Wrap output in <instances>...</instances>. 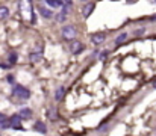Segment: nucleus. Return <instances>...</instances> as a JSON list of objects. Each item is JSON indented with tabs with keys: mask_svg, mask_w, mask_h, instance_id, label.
<instances>
[{
	"mask_svg": "<svg viewBox=\"0 0 156 136\" xmlns=\"http://www.w3.org/2000/svg\"><path fill=\"white\" fill-rule=\"evenodd\" d=\"M12 92H14L15 97L23 98V100H27V98L30 97V91L27 89V88H24V86H21V85H15Z\"/></svg>",
	"mask_w": 156,
	"mask_h": 136,
	"instance_id": "nucleus-1",
	"label": "nucleus"
},
{
	"mask_svg": "<svg viewBox=\"0 0 156 136\" xmlns=\"http://www.w3.org/2000/svg\"><path fill=\"white\" fill-rule=\"evenodd\" d=\"M61 32H62V37H64L65 40H73V38L76 37V33H77V32H76V27H74V26H70V24H68V26H64Z\"/></svg>",
	"mask_w": 156,
	"mask_h": 136,
	"instance_id": "nucleus-2",
	"label": "nucleus"
},
{
	"mask_svg": "<svg viewBox=\"0 0 156 136\" xmlns=\"http://www.w3.org/2000/svg\"><path fill=\"white\" fill-rule=\"evenodd\" d=\"M9 126H11L12 129H15V130H23L21 120H20V117H18V115H14V117H11V120H9Z\"/></svg>",
	"mask_w": 156,
	"mask_h": 136,
	"instance_id": "nucleus-3",
	"label": "nucleus"
},
{
	"mask_svg": "<svg viewBox=\"0 0 156 136\" xmlns=\"http://www.w3.org/2000/svg\"><path fill=\"white\" fill-rule=\"evenodd\" d=\"M105 40H106V35H105V33H102V32H99V33H94V35L91 37V41H93V44H96V45L103 44Z\"/></svg>",
	"mask_w": 156,
	"mask_h": 136,
	"instance_id": "nucleus-4",
	"label": "nucleus"
},
{
	"mask_svg": "<svg viewBox=\"0 0 156 136\" xmlns=\"http://www.w3.org/2000/svg\"><path fill=\"white\" fill-rule=\"evenodd\" d=\"M70 50H71L73 54H79V53L83 50V44L79 43V41H73V43L70 44Z\"/></svg>",
	"mask_w": 156,
	"mask_h": 136,
	"instance_id": "nucleus-5",
	"label": "nucleus"
},
{
	"mask_svg": "<svg viewBox=\"0 0 156 136\" xmlns=\"http://www.w3.org/2000/svg\"><path fill=\"white\" fill-rule=\"evenodd\" d=\"M94 3L93 2H90V3H87L85 6H83V9H82V14H83V17L85 18H88L90 15H91V12H93V9H94Z\"/></svg>",
	"mask_w": 156,
	"mask_h": 136,
	"instance_id": "nucleus-6",
	"label": "nucleus"
},
{
	"mask_svg": "<svg viewBox=\"0 0 156 136\" xmlns=\"http://www.w3.org/2000/svg\"><path fill=\"white\" fill-rule=\"evenodd\" d=\"M18 117L20 118H30L32 117V110L27 109V107H23V109H20V115Z\"/></svg>",
	"mask_w": 156,
	"mask_h": 136,
	"instance_id": "nucleus-7",
	"label": "nucleus"
},
{
	"mask_svg": "<svg viewBox=\"0 0 156 136\" xmlns=\"http://www.w3.org/2000/svg\"><path fill=\"white\" fill-rule=\"evenodd\" d=\"M41 58H43V51H41V50L30 53V61H32V62H37V61H40Z\"/></svg>",
	"mask_w": 156,
	"mask_h": 136,
	"instance_id": "nucleus-8",
	"label": "nucleus"
},
{
	"mask_svg": "<svg viewBox=\"0 0 156 136\" xmlns=\"http://www.w3.org/2000/svg\"><path fill=\"white\" fill-rule=\"evenodd\" d=\"M35 129L40 132V133H47V129H46V124L44 123H41V121H38V123H35Z\"/></svg>",
	"mask_w": 156,
	"mask_h": 136,
	"instance_id": "nucleus-9",
	"label": "nucleus"
},
{
	"mask_svg": "<svg viewBox=\"0 0 156 136\" xmlns=\"http://www.w3.org/2000/svg\"><path fill=\"white\" fill-rule=\"evenodd\" d=\"M64 92H65V88H64V86L58 88V89H56V92H55V100H56V101H59V100L64 97Z\"/></svg>",
	"mask_w": 156,
	"mask_h": 136,
	"instance_id": "nucleus-10",
	"label": "nucleus"
},
{
	"mask_svg": "<svg viewBox=\"0 0 156 136\" xmlns=\"http://www.w3.org/2000/svg\"><path fill=\"white\" fill-rule=\"evenodd\" d=\"M8 15H9V9L6 6H0V20L8 18Z\"/></svg>",
	"mask_w": 156,
	"mask_h": 136,
	"instance_id": "nucleus-11",
	"label": "nucleus"
},
{
	"mask_svg": "<svg viewBox=\"0 0 156 136\" xmlns=\"http://www.w3.org/2000/svg\"><path fill=\"white\" fill-rule=\"evenodd\" d=\"M40 12H41V15L46 17V18H50V17L53 15L52 11H49V9H46V8H40Z\"/></svg>",
	"mask_w": 156,
	"mask_h": 136,
	"instance_id": "nucleus-12",
	"label": "nucleus"
},
{
	"mask_svg": "<svg viewBox=\"0 0 156 136\" xmlns=\"http://www.w3.org/2000/svg\"><path fill=\"white\" fill-rule=\"evenodd\" d=\"M126 38H127V33H126V32H123L121 35H118V37H117V40H115V44H121V43H123Z\"/></svg>",
	"mask_w": 156,
	"mask_h": 136,
	"instance_id": "nucleus-13",
	"label": "nucleus"
},
{
	"mask_svg": "<svg viewBox=\"0 0 156 136\" xmlns=\"http://www.w3.org/2000/svg\"><path fill=\"white\" fill-rule=\"evenodd\" d=\"M49 118H50V120H56V118H58V112H56L55 107H52V109L49 110Z\"/></svg>",
	"mask_w": 156,
	"mask_h": 136,
	"instance_id": "nucleus-14",
	"label": "nucleus"
},
{
	"mask_svg": "<svg viewBox=\"0 0 156 136\" xmlns=\"http://www.w3.org/2000/svg\"><path fill=\"white\" fill-rule=\"evenodd\" d=\"M47 5H50V6H62L64 2H59V0H47Z\"/></svg>",
	"mask_w": 156,
	"mask_h": 136,
	"instance_id": "nucleus-15",
	"label": "nucleus"
},
{
	"mask_svg": "<svg viewBox=\"0 0 156 136\" xmlns=\"http://www.w3.org/2000/svg\"><path fill=\"white\" fill-rule=\"evenodd\" d=\"M11 126H9V120L6 118L5 121H0V129H9Z\"/></svg>",
	"mask_w": 156,
	"mask_h": 136,
	"instance_id": "nucleus-16",
	"label": "nucleus"
},
{
	"mask_svg": "<svg viewBox=\"0 0 156 136\" xmlns=\"http://www.w3.org/2000/svg\"><path fill=\"white\" fill-rule=\"evenodd\" d=\"M15 61H17V54H15V53H12V54H9V62H11V64H14Z\"/></svg>",
	"mask_w": 156,
	"mask_h": 136,
	"instance_id": "nucleus-17",
	"label": "nucleus"
},
{
	"mask_svg": "<svg viewBox=\"0 0 156 136\" xmlns=\"http://www.w3.org/2000/svg\"><path fill=\"white\" fill-rule=\"evenodd\" d=\"M144 32H146L144 29H138V30H135V35H143Z\"/></svg>",
	"mask_w": 156,
	"mask_h": 136,
	"instance_id": "nucleus-18",
	"label": "nucleus"
},
{
	"mask_svg": "<svg viewBox=\"0 0 156 136\" xmlns=\"http://www.w3.org/2000/svg\"><path fill=\"white\" fill-rule=\"evenodd\" d=\"M106 54H108L106 51H102V53H100V59H105V58H106Z\"/></svg>",
	"mask_w": 156,
	"mask_h": 136,
	"instance_id": "nucleus-19",
	"label": "nucleus"
},
{
	"mask_svg": "<svg viewBox=\"0 0 156 136\" xmlns=\"http://www.w3.org/2000/svg\"><path fill=\"white\" fill-rule=\"evenodd\" d=\"M5 120H6V117H5V115L0 112V121H5Z\"/></svg>",
	"mask_w": 156,
	"mask_h": 136,
	"instance_id": "nucleus-20",
	"label": "nucleus"
},
{
	"mask_svg": "<svg viewBox=\"0 0 156 136\" xmlns=\"http://www.w3.org/2000/svg\"><path fill=\"white\" fill-rule=\"evenodd\" d=\"M8 82H9V83H12V82H14V77H12V76H9V77H8Z\"/></svg>",
	"mask_w": 156,
	"mask_h": 136,
	"instance_id": "nucleus-21",
	"label": "nucleus"
},
{
	"mask_svg": "<svg viewBox=\"0 0 156 136\" xmlns=\"http://www.w3.org/2000/svg\"><path fill=\"white\" fill-rule=\"evenodd\" d=\"M150 20H152V21H156V15H153V17H152Z\"/></svg>",
	"mask_w": 156,
	"mask_h": 136,
	"instance_id": "nucleus-22",
	"label": "nucleus"
},
{
	"mask_svg": "<svg viewBox=\"0 0 156 136\" xmlns=\"http://www.w3.org/2000/svg\"><path fill=\"white\" fill-rule=\"evenodd\" d=\"M153 88H155V89H156V82H155V83H153Z\"/></svg>",
	"mask_w": 156,
	"mask_h": 136,
	"instance_id": "nucleus-23",
	"label": "nucleus"
},
{
	"mask_svg": "<svg viewBox=\"0 0 156 136\" xmlns=\"http://www.w3.org/2000/svg\"><path fill=\"white\" fill-rule=\"evenodd\" d=\"M155 136H156V130H155Z\"/></svg>",
	"mask_w": 156,
	"mask_h": 136,
	"instance_id": "nucleus-24",
	"label": "nucleus"
}]
</instances>
